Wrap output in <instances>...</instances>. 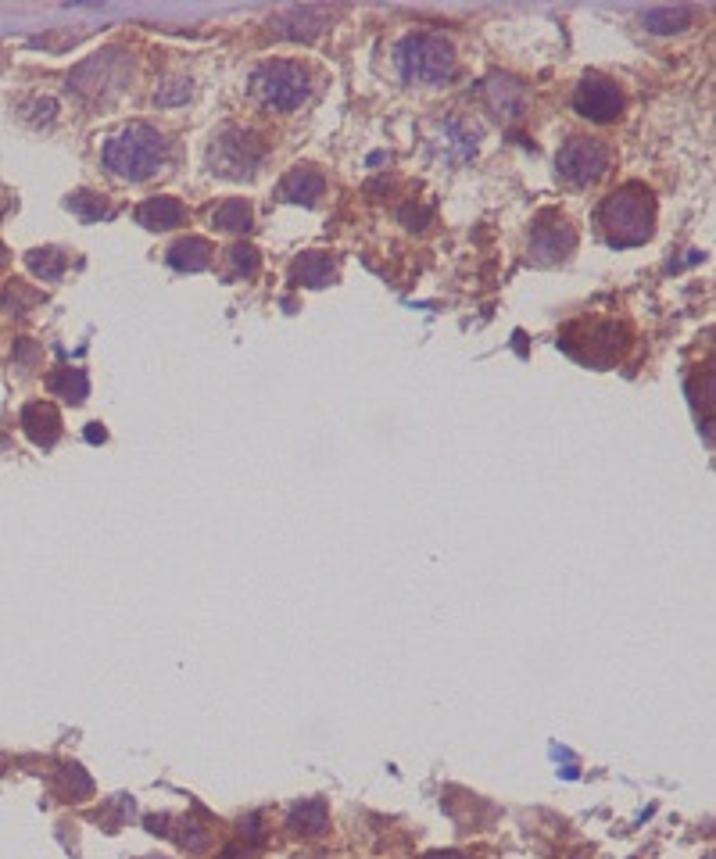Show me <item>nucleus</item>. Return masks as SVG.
Listing matches in <instances>:
<instances>
[{
  "label": "nucleus",
  "mask_w": 716,
  "mask_h": 859,
  "mask_svg": "<svg viewBox=\"0 0 716 859\" xmlns=\"http://www.w3.org/2000/svg\"><path fill=\"white\" fill-rule=\"evenodd\" d=\"M598 222L613 247H638L656 230V197L641 183H623L598 208Z\"/></svg>",
  "instance_id": "obj_1"
},
{
  "label": "nucleus",
  "mask_w": 716,
  "mask_h": 859,
  "mask_svg": "<svg viewBox=\"0 0 716 859\" xmlns=\"http://www.w3.org/2000/svg\"><path fill=\"white\" fill-rule=\"evenodd\" d=\"M165 158H169V140L154 126H144V122L126 126L119 137H111L108 147H104L108 172H115L119 179H129V183L151 179L165 165Z\"/></svg>",
  "instance_id": "obj_2"
},
{
  "label": "nucleus",
  "mask_w": 716,
  "mask_h": 859,
  "mask_svg": "<svg viewBox=\"0 0 716 859\" xmlns=\"http://www.w3.org/2000/svg\"><path fill=\"white\" fill-rule=\"evenodd\" d=\"M398 69L405 83H448L455 76V47L437 33H412L398 47Z\"/></svg>",
  "instance_id": "obj_3"
},
{
  "label": "nucleus",
  "mask_w": 716,
  "mask_h": 859,
  "mask_svg": "<svg viewBox=\"0 0 716 859\" xmlns=\"http://www.w3.org/2000/svg\"><path fill=\"white\" fill-rule=\"evenodd\" d=\"M566 351H573L577 344H588L584 351H577L573 358L588 362V366H609L623 355L627 348V326L613 323V319H580V323H570L559 337Z\"/></svg>",
  "instance_id": "obj_4"
},
{
  "label": "nucleus",
  "mask_w": 716,
  "mask_h": 859,
  "mask_svg": "<svg viewBox=\"0 0 716 859\" xmlns=\"http://www.w3.org/2000/svg\"><path fill=\"white\" fill-rule=\"evenodd\" d=\"M255 94L262 97L269 108L294 111L308 101L312 94V83H308V72L301 69L298 61H265L262 69L251 79Z\"/></svg>",
  "instance_id": "obj_5"
},
{
  "label": "nucleus",
  "mask_w": 716,
  "mask_h": 859,
  "mask_svg": "<svg viewBox=\"0 0 716 859\" xmlns=\"http://www.w3.org/2000/svg\"><path fill=\"white\" fill-rule=\"evenodd\" d=\"M606 169H609V147L591 137L566 140L559 158H555V172H559V179H566L570 187H588V183L606 176Z\"/></svg>",
  "instance_id": "obj_6"
},
{
  "label": "nucleus",
  "mask_w": 716,
  "mask_h": 859,
  "mask_svg": "<svg viewBox=\"0 0 716 859\" xmlns=\"http://www.w3.org/2000/svg\"><path fill=\"white\" fill-rule=\"evenodd\" d=\"M258 162H262V144L251 133H244V129H226L212 147V169L219 176L230 179L251 176Z\"/></svg>",
  "instance_id": "obj_7"
},
{
  "label": "nucleus",
  "mask_w": 716,
  "mask_h": 859,
  "mask_svg": "<svg viewBox=\"0 0 716 859\" xmlns=\"http://www.w3.org/2000/svg\"><path fill=\"white\" fill-rule=\"evenodd\" d=\"M573 108L591 122H613V119H620V111H623V94L613 79L588 72V76L580 79L577 94H573Z\"/></svg>",
  "instance_id": "obj_8"
},
{
  "label": "nucleus",
  "mask_w": 716,
  "mask_h": 859,
  "mask_svg": "<svg viewBox=\"0 0 716 859\" xmlns=\"http://www.w3.org/2000/svg\"><path fill=\"white\" fill-rule=\"evenodd\" d=\"M577 244V233H573L570 219L559 212H541L534 222V230H530V255L537 262H559L566 258Z\"/></svg>",
  "instance_id": "obj_9"
},
{
  "label": "nucleus",
  "mask_w": 716,
  "mask_h": 859,
  "mask_svg": "<svg viewBox=\"0 0 716 859\" xmlns=\"http://www.w3.org/2000/svg\"><path fill=\"white\" fill-rule=\"evenodd\" d=\"M22 430L33 444H43V448H51L61 434V416L54 409L51 401H29L26 409H22Z\"/></svg>",
  "instance_id": "obj_10"
},
{
  "label": "nucleus",
  "mask_w": 716,
  "mask_h": 859,
  "mask_svg": "<svg viewBox=\"0 0 716 859\" xmlns=\"http://www.w3.org/2000/svg\"><path fill=\"white\" fill-rule=\"evenodd\" d=\"M484 97H487V108L495 111V115H502V119H516V115L523 111V101H527V90H523V83H516V79L495 76V79H487Z\"/></svg>",
  "instance_id": "obj_11"
},
{
  "label": "nucleus",
  "mask_w": 716,
  "mask_h": 859,
  "mask_svg": "<svg viewBox=\"0 0 716 859\" xmlns=\"http://www.w3.org/2000/svg\"><path fill=\"white\" fill-rule=\"evenodd\" d=\"M187 219V208L176 197H151L137 208V222L144 230H176Z\"/></svg>",
  "instance_id": "obj_12"
},
{
  "label": "nucleus",
  "mask_w": 716,
  "mask_h": 859,
  "mask_svg": "<svg viewBox=\"0 0 716 859\" xmlns=\"http://www.w3.org/2000/svg\"><path fill=\"white\" fill-rule=\"evenodd\" d=\"M326 179L319 176L316 169H308V165H298V169H290L287 179H283V201H294V205H316L319 194H323Z\"/></svg>",
  "instance_id": "obj_13"
},
{
  "label": "nucleus",
  "mask_w": 716,
  "mask_h": 859,
  "mask_svg": "<svg viewBox=\"0 0 716 859\" xmlns=\"http://www.w3.org/2000/svg\"><path fill=\"white\" fill-rule=\"evenodd\" d=\"M212 262V244L201 237H187L169 247V265L179 273H201Z\"/></svg>",
  "instance_id": "obj_14"
},
{
  "label": "nucleus",
  "mask_w": 716,
  "mask_h": 859,
  "mask_svg": "<svg viewBox=\"0 0 716 859\" xmlns=\"http://www.w3.org/2000/svg\"><path fill=\"white\" fill-rule=\"evenodd\" d=\"M326 820H330V813H326V802H319V799H308L290 809V827L298 834H323Z\"/></svg>",
  "instance_id": "obj_15"
},
{
  "label": "nucleus",
  "mask_w": 716,
  "mask_h": 859,
  "mask_svg": "<svg viewBox=\"0 0 716 859\" xmlns=\"http://www.w3.org/2000/svg\"><path fill=\"white\" fill-rule=\"evenodd\" d=\"M51 391L61 394L65 401H83L90 394V380H86L83 369H54L51 373Z\"/></svg>",
  "instance_id": "obj_16"
},
{
  "label": "nucleus",
  "mask_w": 716,
  "mask_h": 859,
  "mask_svg": "<svg viewBox=\"0 0 716 859\" xmlns=\"http://www.w3.org/2000/svg\"><path fill=\"white\" fill-rule=\"evenodd\" d=\"M691 18H695L691 8H656L645 11V26L652 33H681V29L691 26Z\"/></svg>",
  "instance_id": "obj_17"
},
{
  "label": "nucleus",
  "mask_w": 716,
  "mask_h": 859,
  "mask_svg": "<svg viewBox=\"0 0 716 859\" xmlns=\"http://www.w3.org/2000/svg\"><path fill=\"white\" fill-rule=\"evenodd\" d=\"M294 276H298L305 287H326L333 276V258L330 255H305L294 265Z\"/></svg>",
  "instance_id": "obj_18"
},
{
  "label": "nucleus",
  "mask_w": 716,
  "mask_h": 859,
  "mask_svg": "<svg viewBox=\"0 0 716 859\" xmlns=\"http://www.w3.org/2000/svg\"><path fill=\"white\" fill-rule=\"evenodd\" d=\"M212 222L222 233H248L251 230V205L248 201H226V205L215 212Z\"/></svg>",
  "instance_id": "obj_19"
},
{
  "label": "nucleus",
  "mask_w": 716,
  "mask_h": 859,
  "mask_svg": "<svg viewBox=\"0 0 716 859\" xmlns=\"http://www.w3.org/2000/svg\"><path fill=\"white\" fill-rule=\"evenodd\" d=\"M65 265H69V258L61 255V251H54V247H43V251H29V269H33L36 276H43V280H61Z\"/></svg>",
  "instance_id": "obj_20"
},
{
  "label": "nucleus",
  "mask_w": 716,
  "mask_h": 859,
  "mask_svg": "<svg viewBox=\"0 0 716 859\" xmlns=\"http://www.w3.org/2000/svg\"><path fill=\"white\" fill-rule=\"evenodd\" d=\"M69 208L79 215V219H86V222H94V219H101V215H108V208H104V197L90 194V190H79V194H72Z\"/></svg>",
  "instance_id": "obj_21"
},
{
  "label": "nucleus",
  "mask_w": 716,
  "mask_h": 859,
  "mask_svg": "<svg viewBox=\"0 0 716 859\" xmlns=\"http://www.w3.org/2000/svg\"><path fill=\"white\" fill-rule=\"evenodd\" d=\"M40 294L36 290H29L26 283H11L8 294H4V308H8L11 315H26L33 305H40Z\"/></svg>",
  "instance_id": "obj_22"
},
{
  "label": "nucleus",
  "mask_w": 716,
  "mask_h": 859,
  "mask_svg": "<svg viewBox=\"0 0 716 859\" xmlns=\"http://www.w3.org/2000/svg\"><path fill=\"white\" fill-rule=\"evenodd\" d=\"M179 845H187L190 852H205L208 842H212V834H208V827L201 824H179Z\"/></svg>",
  "instance_id": "obj_23"
},
{
  "label": "nucleus",
  "mask_w": 716,
  "mask_h": 859,
  "mask_svg": "<svg viewBox=\"0 0 716 859\" xmlns=\"http://www.w3.org/2000/svg\"><path fill=\"white\" fill-rule=\"evenodd\" d=\"M230 258H233V265H237L240 276H255L258 273V251H255V247H248V244L233 247Z\"/></svg>",
  "instance_id": "obj_24"
},
{
  "label": "nucleus",
  "mask_w": 716,
  "mask_h": 859,
  "mask_svg": "<svg viewBox=\"0 0 716 859\" xmlns=\"http://www.w3.org/2000/svg\"><path fill=\"white\" fill-rule=\"evenodd\" d=\"M154 101L162 104V108H169V104H179V101H190V83L176 79V83H169L165 90H158V97H154Z\"/></svg>",
  "instance_id": "obj_25"
},
{
  "label": "nucleus",
  "mask_w": 716,
  "mask_h": 859,
  "mask_svg": "<svg viewBox=\"0 0 716 859\" xmlns=\"http://www.w3.org/2000/svg\"><path fill=\"white\" fill-rule=\"evenodd\" d=\"M15 351H18V362H22V366H29V362H33L36 355H40V351L33 348V341H18Z\"/></svg>",
  "instance_id": "obj_26"
},
{
  "label": "nucleus",
  "mask_w": 716,
  "mask_h": 859,
  "mask_svg": "<svg viewBox=\"0 0 716 859\" xmlns=\"http://www.w3.org/2000/svg\"><path fill=\"white\" fill-rule=\"evenodd\" d=\"M219 859H255V849H248V845H230Z\"/></svg>",
  "instance_id": "obj_27"
},
{
  "label": "nucleus",
  "mask_w": 716,
  "mask_h": 859,
  "mask_svg": "<svg viewBox=\"0 0 716 859\" xmlns=\"http://www.w3.org/2000/svg\"><path fill=\"white\" fill-rule=\"evenodd\" d=\"M104 437H108V434H104V426H97V423L86 426V441H104Z\"/></svg>",
  "instance_id": "obj_28"
},
{
  "label": "nucleus",
  "mask_w": 716,
  "mask_h": 859,
  "mask_svg": "<svg viewBox=\"0 0 716 859\" xmlns=\"http://www.w3.org/2000/svg\"><path fill=\"white\" fill-rule=\"evenodd\" d=\"M427 859H469V856H459V852H434V856Z\"/></svg>",
  "instance_id": "obj_29"
},
{
  "label": "nucleus",
  "mask_w": 716,
  "mask_h": 859,
  "mask_svg": "<svg viewBox=\"0 0 716 859\" xmlns=\"http://www.w3.org/2000/svg\"><path fill=\"white\" fill-rule=\"evenodd\" d=\"M0 265H4V247H0Z\"/></svg>",
  "instance_id": "obj_30"
}]
</instances>
